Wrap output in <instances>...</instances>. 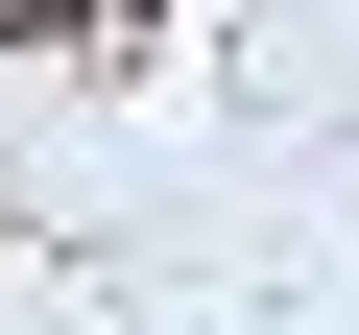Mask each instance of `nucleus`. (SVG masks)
<instances>
[{
    "instance_id": "1",
    "label": "nucleus",
    "mask_w": 359,
    "mask_h": 335,
    "mask_svg": "<svg viewBox=\"0 0 359 335\" xmlns=\"http://www.w3.org/2000/svg\"><path fill=\"white\" fill-rule=\"evenodd\" d=\"M72 25H120V0H0V48H72Z\"/></svg>"
}]
</instances>
